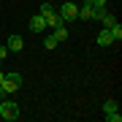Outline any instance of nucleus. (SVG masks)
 Segmentation results:
<instances>
[{"label": "nucleus", "mask_w": 122, "mask_h": 122, "mask_svg": "<svg viewBox=\"0 0 122 122\" xmlns=\"http://www.w3.org/2000/svg\"><path fill=\"white\" fill-rule=\"evenodd\" d=\"M57 14H60V19L62 22H73V19H79V5L76 3H62L60 8H57Z\"/></svg>", "instance_id": "7ed1b4c3"}, {"label": "nucleus", "mask_w": 122, "mask_h": 122, "mask_svg": "<svg viewBox=\"0 0 122 122\" xmlns=\"http://www.w3.org/2000/svg\"><path fill=\"white\" fill-rule=\"evenodd\" d=\"M44 27H46V19L41 16V14H35V16H30V30H33V33H41Z\"/></svg>", "instance_id": "423d86ee"}, {"label": "nucleus", "mask_w": 122, "mask_h": 122, "mask_svg": "<svg viewBox=\"0 0 122 122\" xmlns=\"http://www.w3.org/2000/svg\"><path fill=\"white\" fill-rule=\"evenodd\" d=\"M22 49H25V38L22 35H11L8 38V52L16 54V52H22Z\"/></svg>", "instance_id": "20e7f679"}, {"label": "nucleus", "mask_w": 122, "mask_h": 122, "mask_svg": "<svg viewBox=\"0 0 122 122\" xmlns=\"http://www.w3.org/2000/svg\"><path fill=\"white\" fill-rule=\"evenodd\" d=\"M0 117H3L5 122H16L19 117H22V111H19V103H14V100L3 98V106H0Z\"/></svg>", "instance_id": "f03ea898"}, {"label": "nucleus", "mask_w": 122, "mask_h": 122, "mask_svg": "<svg viewBox=\"0 0 122 122\" xmlns=\"http://www.w3.org/2000/svg\"><path fill=\"white\" fill-rule=\"evenodd\" d=\"M38 14L46 19V27H52V30H54V27H60V25H65V22L60 19V14H57V8H52V3H41Z\"/></svg>", "instance_id": "f257e3e1"}, {"label": "nucleus", "mask_w": 122, "mask_h": 122, "mask_svg": "<svg viewBox=\"0 0 122 122\" xmlns=\"http://www.w3.org/2000/svg\"><path fill=\"white\" fill-rule=\"evenodd\" d=\"M79 19H95V8L90 3H81L79 5Z\"/></svg>", "instance_id": "0eeeda50"}, {"label": "nucleus", "mask_w": 122, "mask_h": 122, "mask_svg": "<svg viewBox=\"0 0 122 122\" xmlns=\"http://www.w3.org/2000/svg\"><path fill=\"white\" fill-rule=\"evenodd\" d=\"M8 57V46H0V60H5Z\"/></svg>", "instance_id": "4468645a"}, {"label": "nucleus", "mask_w": 122, "mask_h": 122, "mask_svg": "<svg viewBox=\"0 0 122 122\" xmlns=\"http://www.w3.org/2000/svg\"><path fill=\"white\" fill-rule=\"evenodd\" d=\"M109 33H111L114 44H119V41H122V25H119V22H114V25L109 27Z\"/></svg>", "instance_id": "6e6552de"}, {"label": "nucleus", "mask_w": 122, "mask_h": 122, "mask_svg": "<svg viewBox=\"0 0 122 122\" xmlns=\"http://www.w3.org/2000/svg\"><path fill=\"white\" fill-rule=\"evenodd\" d=\"M106 119H109V122H122V114L119 111H111V114H106Z\"/></svg>", "instance_id": "ddd939ff"}, {"label": "nucleus", "mask_w": 122, "mask_h": 122, "mask_svg": "<svg viewBox=\"0 0 122 122\" xmlns=\"http://www.w3.org/2000/svg\"><path fill=\"white\" fill-rule=\"evenodd\" d=\"M0 106H3V95H0Z\"/></svg>", "instance_id": "dca6fc26"}, {"label": "nucleus", "mask_w": 122, "mask_h": 122, "mask_svg": "<svg viewBox=\"0 0 122 122\" xmlns=\"http://www.w3.org/2000/svg\"><path fill=\"white\" fill-rule=\"evenodd\" d=\"M52 35H54V38H57V41H60V44H62V41H68V27H65V25L54 27V33H52Z\"/></svg>", "instance_id": "1a4fd4ad"}, {"label": "nucleus", "mask_w": 122, "mask_h": 122, "mask_svg": "<svg viewBox=\"0 0 122 122\" xmlns=\"http://www.w3.org/2000/svg\"><path fill=\"white\" fill-rule=\"evenodd\" d=\"M57 44H60V41H57L54 35H46V38H44V46L46 49H57Z\"/></svg>", "instance_id": "f8f14e48"}, {"label": "nucleus", "mask_w": 122, "mask_h": 122, "mask_svg": "<svg viewBox=\"0 0 122 122\" xmlns=\"http://www.w3.org/2000/svg\"><path fill=\"white\" fill-rule=\"evenodd\" d=\"M3 76H5V71H0V81H3Z\"/></svg>", "instance_id": "2eb2a0df"}, {"label": "nucleus", "mask_w": 122, "mask_h": 122, "mask_svg": "<svg viewBox=\"0 0 122 122\" xmlns=\"http://www.w3.org/2000/svg\"><path fill=\"white\" fill-rule=\"evenodd\" d=\"M95 41H98V46H103V49H106V46H111V44H114V38H111L109 27H103V30L98 33V38H95Z\"/></svg>", "instance_id": "39448f33"}, {"label": "nucleus", "mask_w": 122, "mask_h": 122, "mask_svg": "<svg viewBox=\"0 0 122 122\" xmlns=\"http://www.w3.org/2000/svg\"><path fill=\"white\" fill-rule=\"evenodd\" d=\"M98 22H103L106 27H111L117 19H114V14H109V11H100V16H98Z\"/></svg>", "instance_id": "9d476101"}, {"label": "nucleus", "mask_w": 122, "mask_h": 122, "mask_svg": "<svg viewBox=\"0 0 122 122\" xmlns=\"http://www.w3.org/2000/svg\"><path fill=\"white\" fill-rule=\"evenodd\" d=\"M111 111H119V103H117L114 98H109V100L103 103V114H111Z\"/></svg>", "instance_id": "9b49d317"}, {"label": "nucleus", "mask_w": 122, "mask_h": 122, "mask_svg": "<svg viewBox=\"0 0 122 122\" xmlns=\"http://www.w3.org/2000/svg\"><path fill=\"white\" fill-rule=\"evenodd\" d=\"M0 62H3V60H0Z\"/></svg>", "instance_id": "f3484780"}]
</instances>
